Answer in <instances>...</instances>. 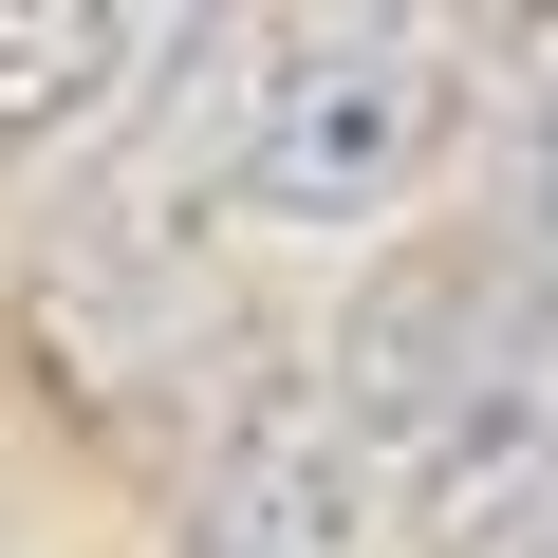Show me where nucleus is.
Instances as JSON below:
<instances>
[{
  "instance_id": "obj_2",
  "label": "nucleus",
  "mask_w": 558,
  "mask_h": 558,
  "mask_svg": "<svg viewBox=\"0 0 558 558\" xmlns=\"http://www.w3.org/2000/svg\"><path fill=\"white\" fill-rule=\"evenodd\" d=\"M373 410L317 373H279V391H242L223 410V447H205V484H186V558H354V521H373Z\"/></svg>"
},
{
  "instance_id": "obj_1",
  "label": "nucleus",
  "mask_w": 558,
  "mask_h": 558,
  "mask_svg": "<svg viewBox=\"0 0 558 558\" xmlns=\"http://www.w3.org/2000/svg\"><path fill=\"white\" fill-rule=\"evenodd\" d=\"M447 149V57L428 20H299L242 57V112H223V205L260 223H391Z\"/></svg>"
},
{
  "instance_id": "obj_3",
  "label": "nucleus",
  "mask_w": 558,
  "mask_h": 558,
  "mask_svg": "<svg viewBox=\"0 0 558 558\" xmlns=\"http://www.w3.org/2000/svg\"><path fill=\"white\" fill-rule=\"evenodd\" d=\"M131 75V0H0V149Z\"/></svg>"
},
{
  "instance_id": "obj_4",
  "label": "nucleus",
  "mask_w": 558,
  "mask_h": 558,
  "mask_svg": "<svg viewBox=\"0 0 558 558\" xmlns=\"http://www.w3.org/2000/svg\"><path fill=\"white\" fill-rule=\"evenodd\" d=\"M521 242L558 260V75H539V112H521Z\"/></svg>"
}]
</instances>
